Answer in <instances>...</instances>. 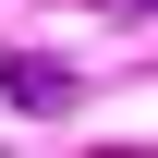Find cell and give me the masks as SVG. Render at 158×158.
Wrapping results in <instances>:
<instances>
[{"label":"cell","instance_id":"1","mask_svg":"<svg viewBox=\"0 0 158 158\" xmlns=\"http://www.w3.org/2000/svg\"><path fill=\"white\" fill-rule=\"evenodd\" d=\"M0 98H12V110H73V73L37 61V49H0Z\"/></svg>","mask_w":158,"mask_h":158}]
</instances>
